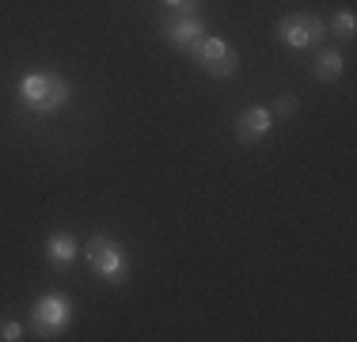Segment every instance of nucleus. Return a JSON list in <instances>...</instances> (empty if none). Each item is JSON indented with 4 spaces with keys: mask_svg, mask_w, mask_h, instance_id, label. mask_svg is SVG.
<instances>
[{
    "mask_svg": "<svg viewBox=\"0 0 357 342\" xmlns=\"http://www.w3.org/2000/svg\"><path fill=\"white\" fill-rule=\"evenodd\" d=\"M15 91H20L23 107L38 118L57 114V110L69 107V99H73V84L65 80L61 73H54V68H31V73H23Z\"/></svg>",
    "mask_w": 357,
    "mask_h": 342,
    "instance_id": "f257e3e1",
    "label": "nucleus"
},
{
    "mask_svg": "<svg viewBox=\"0 0 357 342\" xmlns=\"http://www.w3.org/2000/svg\"><path fill=\"white\" fill-rule=\"evenodd\" d=\"M88 267L103 285H126L130 281V259L126 247L118 244L110 232H96L88 239Z\"/></svg>",
    "mask_w": 357,
    "mask_h": 342,
    "instance_id": "f03ea898",
    "label": "nucleus"
},
{
    "mask_svg": "<svg viewBox=\"0 0 357 342\" xmlns=\"http://www.w3.org/2000/svg\"><path fill=\"white\" fill-rule=\"evenodd\" d=\"M186 57H190L206 76H213V80H228V76H236V68H240V50L228 38H220V34H202V38L186 50Z\"/></svg>",
    "mask_w": 357,
    "mask_h": 342,
    "instance_id": "7ed1b4c3",
    "label": "nucleus"
},
{
    "mask_svg": "<svg viewBox=\"0 0 357 342\" xmlns=\"http://www.w3.org/2000/svg\"><path fill=\"white\" fill-rule=\"evenodd\" d=\"M73 323V301L65 293H42L31 304V331L38 339H61Z\"/></svg>",
    "mask_w": 357,
    "mask_h": 342,
    "instance_id": "20e7f679",
    "label": "nucleus"
},
{
    "mask_svg": "<svg viewBox=\"0 0 357 342\" xmlns=\"http://www.w3.org/2000/svg\"><path fill=\"white\" fill-rule=\"evenodd\" d=\"M274 38L289 50H308L327 38V23L316 12H289L274 23Z\"/></svg>",
    "mask_w": 357,
    "mask_h": 342,
    "instance_id": "39448f33",
    "label": "nucleus"
},
{
    "mask_svg": "<svg viewBox=\"0 0 357 342\" xmlns=\"http://www.w3.org/2000/svg\"><path fill=\"white\" fill-rule=\"evenodd\" d=\"M270 130H274V114H270V107H262V103L243 107L240 114H236V126H232V133L240 144H259Z\"/></svg>",
    "mask_w": 357,
    "mask_h": 342,
    "instance_id": "423d86ee",
    "label": "nucleus"
},
{
    "mask_svg": "<svg viewBox=\"0 0 357 342\" xmlns=\"http://www.w3.org/2000/svg\"><path fill=\"white\" fill-rule=\"evenodd\" d=\"M206 34V23H202V15H178V12H167L164 15V38H167V46H175V50H190L194 42Z\"/></svg>",
    "mask_w": 357,
    "mask_h": 342,
    "instance_id": "0eeeda50",
    "label": "nucleus"
},
{
    "mask_svg": "<svg viewBox=\"0 0 357 342\" xmlns=\"http://www.w3.org/2000/svg\"><path fill=\"white\" fill-rule=\"evenodd\" d=\"M76 251H80V244H76V236L65 232V228H57V232L46 236V259L54 270H61V274L69 270L76 262Z\"/></svg>",
    "mask_w": 357,
    "mask_h": 342,
    "instance_id": "6e6552de",
    "label": "nucleus"
},
{
    "mask_svg": "<svg viewBox=\"0 0 357 342\" xmlns=\"http://www.w3.org/2000/svg\"><path fill=\"white\" fill-rule=\"evenodd\" d=\"M342 73H346V57L338 54V50H319L316 61H312V76H316V80H323V84L342 80Z\"/></svg>",
    "mask_w": 357,
    "mask_h": 342,
    "instance_id": "1a4fd4ad",
    "label": "nucleus"
},
{
    "mask_svg": "<svg viewBox=\"0 0 357 342\" xmlns=\"http://www.w3.org/2000/svg\"><path fill=\"white\" fill-rule=\"evenodd\" d=\"M327 34H335V38L350 42L354 34H357V15H354V8H338V12L327 20Z\"/></svg>",
    "mask_w": 357,
    "mask_h": 342,
    "instance_id": "9d476101",
    "label": "nucleus"
},
{
    "mask_svg": "<svg viewBox=\"0 0 357 342\" xmlns=\"http://www.w3.org/2000/svg\"><path fill=\"white\" fill-rule=\"evenodd\" d=\"M296 110H301L296 96H278L274 107H270V114H274V122H278V118H296Z\"/></svg>",
    "mask_w": 357,
    "mask_h": 342,
    "instance_id": "9b49d317",
    "label": "nucleus"
},
{
    "mask_svg": "<svg viewBox=\"0 0 357 342\" xmlns=\"http://www.w3.org/2000/svg\"><path fill=\"white\" fill-rule=\"evenodd\" d=\"M164 8L178 15H202V0H164Z\"/></svg>",
    "mask_w": 357,
    "mask_h": 342,
    "instance_id": "f8f14e48",
    "label": "nucleus"
},
{
    "mask_svg": "<svg viewBox=\"0 0 357 342\" xmlns=\"http://www.w3.org/2000/svg\"><path fill=\"white\" fill-rule=\"evenodd\" d=\"M23 339V323L20 320H0V342H20Z\"/></svg>",
    "mask_w": 357,
    "mask_h": 342,
    "instance_id": "ddd939ff",
    "label": "nucleus"
}]
</instances>
